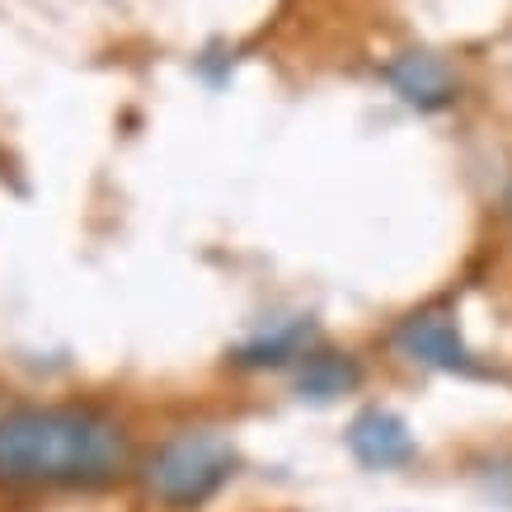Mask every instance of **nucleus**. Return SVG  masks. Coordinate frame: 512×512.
I'll return each instance as SVG.
<instances>
[{
  "mask_svg": "<svg viewBox=\"0 0 512 512\" xmlns=\"http://www.w3.org/2000/svg\"><path fill=\"white\" fill-rule=\"evenodd\" d=\"M231 475H235V451L226 447L221 437L188 433V437L165 442V447L151 456L146 484H151V494H156L165 508L184 512V508H202Z\"/></svg>",
  "mask_w": 512,
  "mask_h": 512,
  "instance_id": "2",
  "label": "nucleus"
},
{
  "mask_svg": "<svg viewBox=\"0 0 512 512\" xmlns=\"http://www.w3.org/2000/svg\"><path fill=\"white\" fill-rule=\"evenodd\" d=\"M400 343L409 348L414 357L433 362V367H456L461 362V343H456V329L437 315H423V320H409L400 334Z\"/></svg>",
  "mask_w": 512,
  "mask_h": 512,
  "instance_id": "5",
  "label": "nucleus"
},
{
  "mask_svg": "<svg viewBox=\"0 0 512 512\" xmlns=\"http://www.w3.org/2000/svg\"><path fill=\"white\" fill-rule=\"evenodd\" d=\"M353 376L357 372L348 367V362H339V357H311L306 372H301V390L325 400V395H339L343 386H353Z\"/></svg>",
  "mask_w": 512,
  "mask_h": 512,
  "instance_id": "6",
  "label": "nucleus"
},
{
  "mask_svg": "<svg viewBox=\"0 0 512 512\" xmlns=\"http://www.w3.org/2000/svg\"><path fill=\"white\" fill-rule=\"evenodd\" d=\"M127 470L123 428L94 409H19L0 423L5 484H109Z\"/></svg>",
  "mask_w": 512,
  "mask_h": 512,
  "instance_id": "1",
  "label": "nucleus"
},
{
  "mask_svg": "<svg viewBox=\"0 0 512 512\" xmlns=\"http://www.w3.org/2000/svg\"><path fill=\"white\" fill-rule=\"evenodd\" d=\"M353 451L362 456V461H372V466H395V461H404L409 456V437H404V428L390 414H362V419L353 423Z\"/></svg>",
  "mask_w": 512,
  "mask_h": 512,
  "instance_id": "4",
  "label": "nucleus"
},
{
  "mask_svg": "<svg viewBox=\"0 0 512 512\" xmlns=\"http://www.w3.org/2000/svg\"><path fill=\"white\" fill-rule=\"evenodd\" d=\"M390 80H395V90L409 99V104H423V109H437V104H447L451 99V76L447 66L428 57V52H409L400 62L390 66Z\"/></svg>",
  "mask_w": 512,
  "mask_h": 512,
  "instance_id": "3",
  "label": "nucleus"
}]
</instances>
